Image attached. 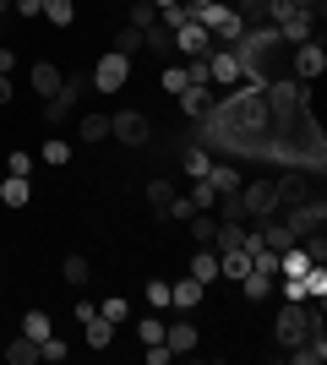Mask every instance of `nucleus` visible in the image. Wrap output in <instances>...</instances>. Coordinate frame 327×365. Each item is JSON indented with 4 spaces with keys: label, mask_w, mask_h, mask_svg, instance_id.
Instances as JSON below:
<instances>
[{
    "label": "nucleus",
    "mask_w": 327,
    "mask_h": 365,
    "mask_svg": "<svg viewBox=\"0 0 327 365\" xmlns=\"http://www.w3.org/2000/svg\"><path fill=\"white\" fill-rule=\"evenodd\" d=\"M316 327H322V311L311 300H284L279 322H273V338H279V349H295L300 338H311Z\"/></svg>",
    "instance_id": "f257e3e1"
},
{
    "label": "nucleus",
    "mask_w": 327,
    "mask_h": 365,
    "mask_svg": "<svg viewBox=\"0 0 327 365\" xmlns=\"http://www.w3.org/2000/svg\"><path fill=\"white\" fill-rule=\"evenodd\" d=\"M191 22H202L218 44H234V38L246 33V22H240V11H234L229 0H207V6H197V11H191Z\"/></svg>",
    "instance_id": "f03ea898"
},
{
    "label": "nucleus",
    "mask_w": 327,
    "mask_h": 365,
    "mask_svg": "<svg viewBox=\"0 0 327 365\" xmlns=\"http://www.w3.org/2000/svg\"><path fill=\"white\" fill-rule=\"evenodd\" d=\"M82 93H88V76H66L61 88L44 98V125L49 131H61L71 115H77V104H82Z\"/></svg>",
    "instance_id": "7ed1b4c3"
},
{
    "label": "nucleus",
    "mask_w": 327,
    "mask_h": 365,
    "mask_svg": "<svg viewBox=\"0 0 327 365\" xmlns=\"http://www.w3.org/2000/svg\"><path fill=\"white\" fill-rule=\"evenodd\" d=\"M240 207H246V218H273L279 213V180L273 175H256V180H240Z\"/></svg>",
    "instance_id": "20e7f679"
},
{
    "label": "nucleus",
    "mask_w": 327,
    "mask_h": 365,
    "mask_svg": "<svg viewBox=\"0 0 327 365\" xmlns=\"http://www.w3.org/2000/svg\"><path fill=\"white\" fill-rule=\"evenodd\" d=\"M125 82H131V61H125V55H115V49H109V55H98V66L88 71V88H98V93H120Z\"/></svg>",
    "instance_id": "39448f33"
},
{
    "label": "nucleus",
    "mask_w": 327,
    "mask_h": 365,
    "mask_svg": "<svg viewBox=\"0 0 327 365\" xmlns=\"http://www.w3.org/2000/svg\"><path fill=\"white\" fill-rule=\"evenodd\" d=\"M109 137L125 142V148H142V142L153 137V120L142 109H120V115H109Z\"/></svg>",
    "instance_id": "423d86ee"
},
{
    "label": "nucleus",
    "mask_w": 327,
    "mask_h": 365,
    "mask_svg": "<svg viewBox=\"0 0 327 365\" xmlns=\"http://www.w3.org/2000/svg\"><path fill=\"white\" fill-rule=\"evenodd\" d=\"M175 49H180L186 61H197V55H213L218 38L202 28V22H180V28H175Z\"/></svg>",
    "instance_id": "0eeeda50"
},
{
    "label": "nucleus",
    "mask_w": 327,
    "mask_h": 365,
    "mask_svg": "<svg viewBox=\"0 0 327 365\" xmlns=\"http://www.w3.org/2000/svg\"><path fill=\"white\" fill-rule=\"evenodd\" d=\"M327 71V49L322 44H295V82H316V76Z\"/></svg>",
    "instance_id": "6e6552de"
},
{
    "label": "nucleus",
    "mask_w": 327,
    "mask_h": 365,
    "mask_svg": "<svg viewBox=\"0 0 327 365\" xmlns=\"http://www.w3.org/2000/svg\"><path fill=\"white\" fill-rule=\"evenodd\" d=\"M207 76H213L218 88H240V82H246V76H240V61H234V49H229V44L207 55Z\"/></svg>",
    "instance_id": "1a4fd4ad"
},
{
    "label": "nucleus",
    "mask_w": 327,
    "mask_h": 365,
    "mask_svg": "<svg viewBox=\"0 0 327 365\" xmlns=\"http://www.w3.org/2000/svg\"><path fill=\"white\" fill-rule=\"evenodd\" d=\"M322 224H327V202L322 197H316V202H300L295 213H289V235H295V240H300V235H311V229H322Z\"/></svg>",
    "instance_id": "9d476101"
},
{
    "label": "nucleus",
    "mask_w": 327,
    "mask_h": 365,
    "mask_svg": "<svg viewBox=\"0 0 327 365\" xmlns=\"http://www.w3.org/2000/svg\"><path fill=\"white\" fill-rule=\"evenodd\" d=\"M246 273H251V251H246V245H229V251H218V278H234V284H240Z\"/></svg>",
    "instance_id": "9b49d317"
},
{
    "label": "nucleus",
    "mask_w": 327,
    "mask_h": 365,
    "mask_svg": "<svg viewBox=\"0 0 327 365\" xmlns=\"http://www.w3.org/2000/svg\"><path fill=\"white\" fill-rule=\"evenodd\" d=\"M33 202V185H28V175H6V180H0V207H28Z\"/></svg>",
    "instance_id": "f8f14e48"
},
{
    "label": "nucleus",
    "mask_w": 327,
    "mask_h": 365,
    "mask_svg": "<svg viewBox=\"0 0 327 365\" xmlns=\"http://www.w3.org/2000/svg\"><path fill=\"white\" fill-rule=\"evenodd\" d=\"M202 294H207V284H197V278H180V284H170V305L175 311H191V305H202Z\"/></svg>",
    "instance_id": "ddd939ff"
},
{
    "label": "nucleus",
    "mask_w": 327,
    "mask_h": 365,
    "mask_svg": "<svg viewBox=\"0 0 327 365\" xmlns=\"http://www.w3.org/2000/svg\"><path fill=\"white\" fill-rule=\"evenodd\" d=\"M289 360H295V365H322V360H327V338H322V327H316L311 338H300L295 349H289Z\"/></svg>",
    "instance_id": "4468645a"
},
{
    "label": "nucleus",
    "mask_w": 327,
    "mask_h": 365,
    "mask_svg": "<svg viewBox=\"0 0 327 365\" xmlns=\"http://www.w3.org/2000/svg\"><path fill=\"white\" fill-rule=\"evenodd\" d=\"M202 180L213 185L218 197H229V191H240V180H246V175H240L234 164H207V175H202Z\"/></svg>",
    "instance_id": "2eb2a0df"
},
{
    "label": "nucleus",
    "mask_w": 327,
    "mask_h": 365,
    "mask_svg": "<svg viewBox=\"0 0 327 365\" xmlns=\"http://www.w3.org/2000/svg\"><path fill=\"white\" fill-rule=\"evenodd\" d=\"M28 76H33V93H38V98H49V93H55V88L66 82V71H61L55 61H38V66H33Z\"/></svg>",
    "instance_id": "dca6fc26"
},
{
    "label": "nucleus",
    "mask_w": 327,
    "mask_h": 365,
    "mask_svg": "<svg viewBox=\"0 0 327 365\" xmlns=\"http://www.w3.org/2000/svg\"><path fill=\"white\" fill-rule=\"evenodd\" d=\"M82 333H88V349H109V344H115V322H104L93 311V317L82 322Z\"/></svg>",
    "instance_id": "f3484780"
},
{
    "label": "nucleus",
    "mask_w": 327,
    "mask_h": 365,
    "mask_svg": "<svg viewBox=\"0 0 327 365\" xmlns=\"http://www.w3.org/2000/svg\"><path fill=\"white\" fill-rule=\"evenodd\" d=\"M164 344H170L175 354H191L197 349V327H191V322H170V327H164Z\"/></svg>",
    "instance_id": "a211bd4d"
},
{
    "label": "nucleus",
    "mask_w": 327,
    "mask_h": 365,
    "mask_svg": "<svg viewBox=\"0 0 327 365\" xmlns=\"http://www.w3.org/2000/svg\"><path fill=\"white\" fill-rule=\"evenodd\" d=\"M191 278H197V284H218V251H197V257H191V267H186Z\"/></svg>",
    "instance_id": "6ab92c4d"
},
{
    "label": "nucleus",
    "mask_w": 327,
    "mask_h": 365,
    "mask_svg": "<svg viewBox=\"0 0 327 365\" xmlns=\"http://www.w3.org/2000/svg\"><path fill=\"white\" fill-rule=\"evenodd\" d=\"M104 137H109V115H82V120H77V142L98 148Z\"/></svg>",
    "instance_id": "aec40b11"
},
{
    "label": "nucleus",
    "mask_w": 327,
    "mask_h": 365,
    "mask_svg": "<svg viewBox=\"0 0 327 365\" xmlns=\"http://www.w3.org/2000/svg\"><path fill=\"white\" fill-rule=\"evenodd\" d=\"M71 153H77V148H71L66 137H49L44 148H38V158H44L49 169H66V164H71Z\"/></svg>",
    "instance_id": "412c9836"
},
{
    "label": "nucleus",
    "mask_w": 327,
    "mask_h": 365,
    "mask_svg": "<svg viewBox=\"0 0 327 365\" xmlns=\"http://www.w3.org/2000/svg\"><path fill=\"white\" fill-rule=\"evenodd\" d=\"M284 202H295V207H300V202H311V180H306V175L279 180V207H284Z\"/></svg>",
    "instance_id": "4be33fe9"
},
{
    "label": "nucleus",
    "mask_w": 327,
    "mask_h": 365,
    "mask_svg": "<svg viewBox=\"0 0 327 365\" xmlns=\"http://www.w3.org/2000/svg\"><path fill=\"white\" fill-rule=\"evenodd\" d=\"M180 109H186L191 120H202L207 109H213V93H207V88H186V93H180Z\"/></svg>",
    "instance_id": "5701e85b"
},
{
    "label": "nucleus",
    "mask_w": 327,
    "mask_h": 365,
    "mask_svg": "<svg viewBox=\"0 0 327 365\" xmlns=\"http://www.w3.org/2000/svg\"><path fill=\"white\" fill-rule=\"evenodd\" d=\"M240 289H246V300H267V294H273V273H262V267H251V273L240 278Z\"/></svg>",
    "instance_id": "b1692460"
},
{
    "label": "nucleus",
    "mask_w": 327,
    "mask_h": 365,
    "mask_svg": "<svg viewBox=\"0 0 327 365\" xmlns=\"http://www.w3.org/2000/svg\"><path fill=\"white\" fill-rule=\"evenodd\" d=\"M6 360H11V365H33V360H38V344H33L28 333H16L11 344H6Z\"/></svg>",
    "instance_id": "393cba45"
},
{
    "label": "nucleus",
    "mask_w": 327,
    "mask_h": 365,
    "mask_svg": "<svg viewBox=\"0 0 327 365\" xmlns=\"http://www.w3.org/2000/svg\"><path fill=\"white\" fill-rule=\"evenodd\" d=\"M186 229H191V240H197V245H213L218 213H191V218H186Z\"/></svg>",
    "instance_id": "a878e982"
},
{
    "label": "nucleus",
    "mask_w": 327,
    "mask_h": 365,
    "mask_svg": "<svg viewBox=\"0 0 327 365\" xmlns=\"http://www.w3.org/2000/svg\"><path fill=\"white\" fill-rule=\"evenodd\" d=\"M44 22H55V28H71V22H77V6H71V0H44Z\"/></svg>",
    "instance_id": "bb28decb"
},
{
    "label": "nucleus",
    "mask_w": 327,
    "mask_h": 365,
    "mask_svg": "<svg viewBox=\"0 0 327 365\" xmlns=\"http://www.w3.org/2000/svg\"><path fill=\"white\" fill-rule=\"evenodd\" d=\"M22 333H28V338H33V344H44V338H49V333H55V322H49V317H44V311H28V317H22Z\"/></svg>",
    "instance_id": "cd10ccee"
},
{
    "label": "nucleus",
    "mask_w": 327,
    "mask_h": 365,
    "mask_svg": "<svg viewBox=\"0 0 327 365\" xmlns=\"http://www.w3.org/2000/svg\"><path fill=\"white\" fill-rule=\"evenodd\" d=\"M175 202V185L170 180H147V207H153L158 218H164V207Z\"/></svg>",
    "instance_id": "c85d7f7f"
},
{
    "label": "nucleus",
    "mask_w": 327,
    "mask_h": 365,
    "mask_svg": "<svg viewBox=\"0 0 327 365\" xmlns=\"http://www.w3.org/2000/svg\"><path fill=\"white\" fill-rule=\"evenodd\" d=\"M115 55L137 61V55H142V33H137V28H120V33H115Z\"/></svg>",
    "instance_id": "c756f323"
},
{
    "label": "nucleus",
    "mask_w": 327,
    "mask_h": 365,
    "mask_svg": "<svg viewBox=\"0 0 327 365\" xmlns=\"http://www.w3.org/2000/svg\"><path fill=\"white\" fill-rule=\"evenodd\" d=\"M186 197H191V207H197V213H213L218 191H213V185H207V180H191V191H186Z\"/></svg>",
    "instance_id": "7c9ffc66"
},
{
    "label": "nucleus",
    "mask_w": 327,
    "mask_h": 365,
    "mask_svg": "<svg viewBox=\"0 0 327 365\" xmlns=\"http://www.w3.org/2000/svg\"><path fill=\"white\" fill-rule=\"evenodd\" d=\"M98 317H104V322H115V327H120V322H131V300H120V294H109V300L98 305Z\"/></svg>",
    "instance_id": "2f4dec72"
},
{
    "label": "nucleus",
    "mask_w": 327,
    "mask_h": 365,
    "mask_svg": "<svg viewBox=\"0 0 327 365\" xmlns=\"http://www.w3.org/2000/svg\"><path fill=\"white\" fill-rule=\"evenodd\" d=\"M153 22H158V6H153V0H131V28H153Z\"/></svg>",
    "instance_id": "473e14b6"
},
{
    "label": "nucleus",
    "mask_w": 327,
    "mask_h": 365,
    "mask_svg": "<svg viewBox=\"0 0 327 365\" xmlns=\"http://www.w3.org/2000/svg\"><path fill=\"white\" fill-rule=\"evenodd\" d=\"M207 164H213V158H207V148H186V180H202Z\"/></svg>",
    "instance_id": "72a5a7b5"
},
{
    "label": "nucleus",
    "mask_w": 327,
    "mask_h": 365,
    "mask_svg": "<svg viewBox=\"0 0 327 365\" xmlns=\"http://www.w3.org/2000/svg\"><path fill=\"white\" fill-rule=\"evenodd\" d=\"M61 273H66V284H77V289H82L93 267H88V257H66V267H61Z\"/></svg>",
    "instance_id": "f704fd0d"
},
{
    "label": "nucleus",
    "mask_w": 327,
    "mask_h": 365,
    "mask_svg": "<svg viewBox=\"0 0 327 365\" xmlns=\"http://www.w3.org/2000/svg\"><path fill=\"white\" fill-rule=\"evenodd\" d=\"M186 88H191V82H186V66H164V93H175V98H180Z\"/></svg>",
    "instance_id": "c9c22d12"
},
{
    "label": "nucleus",
    "mask_w": 327,
    "mask_h": 365,
    "mask_svg": "<svg viewBox=\"0 0 327 365\" xmlns=\"http://www.w3.org/2000/svg\"><path fill=\"white\" fill-rule=\"evenodd\" d=\"M137 338H142V344H164V322H158V317H142L137 322Z\"/></svg>",
    "instance_id": "e433bc0d"
},
{
    "label": "nucleus",
    "mask_w": 327,
    "mask_h": 365,
    "mask_svg": "<svg viewBox=\"0 0 327 365\" xmlns=\"http://www.w3.org/2000/svg\"><path fill=\"white\" fill-rule=\"evenodd\" d=\"M66 354H71V349H66V344H61V338H55V333H49L44 344H38V360H49V365H61Z\"/></svg>",
    "instance_id": "4c0bfd02"
},
{
    "label": "nucleus",
    "mask_w": 327,
    "mask_h": 365,
    "mask_svg": "<svg viewBox=\"0 0 327 365\" xmlns=\"http://www.w3.org/2000/svg\"><path fill=\"white\" fill-rule=\"evenodd\" d=\"M33 169V153L28 148H11V158H6V175H28Z\"/></svg>",
    "instance_id": "58836bf2"
},
{
    "label": "nucleus",
    "mask_w": 327,
    "mask_h": 365,
    "mask_svg": "<svg viewBox=\"0 0 327 365\" xmlns=\"http://www.w3.org/2000/svg\"><path fill=\"white\" fill-rule=\"evenodd\" d=\"M191 213H197V207H191V197H180V191H175V202L164 207V218H180V224H186Z\"/></svg>",
    "instance_id": "ea45409f"
},
{
    "label": "nucleus",
    "mask_w": 327,
    "mask_h": 365,
    "mask_svg": "<svg viewBox=\"0 0 327 365\" xmlns=\"http://www.w3.org/2000/svg\"><path fill=\"white\" fill-rule=\"evenodd\" d=\"M142 354H147V365H170V360H175L170 344H142Z\"/></svg>",
    "instance_id": "a19ab883"
},
{
    "label": "nucleus",
    "mask_w": 327,
    "mask_h": 365,
    "mask_svg": "<svg viewBox=\"0 0 327 365\" xmlns=\"http://www.w3.org/2000/svg\"><path fill=\"white\" fill-rule=\"evenodd\" d=\"M11 11H16V16H44V0H16Z\"/></svg>",
    "instance_id": "79ce46f5"
},
{
    "label": "nucleus",
    "mask_w": 327,
    "mask_h": 365,
    "mask_svg": "<svg viewBox=\"0 0 327 365\" xmlns=\"http://www.w3.org/2000/svg\"><path fill=\"white\" fill-rule=\"evenodd\" d=\"M147 305H170V284H147Z\"/></svg>",
    "instance_id": "37998d69"
},
{
    "label": "nucleus",
    "mask_w": 327,
    "mask_h": 365,
    "mask_svg": "<svg viewBox=\"0 0 327 365\" xmlns=\"http://www.w3.org/2000/svg\"><path fill=\"white\" fill-rule=\"evenodd\" d=\"M11 71H16V49L0 44V76H11Z\"/></svg>",
    "instance_id": "c03bdc74"
},
{
    "label": "nucleus",
    "mask_w": 327,
    "mask_h": 365,
    "mask_svg": "<svg viewBox=\"0 0 327 365\" xmlns=\"http://www.w3.org/2000/svg\"><path fill=\"white\" fill-rule=\"evenodd\" d=\"M295 6H300V11H311V16H322V11H327V0H295Z\"/></svg>",
    "instance_id": "a18cd8bd"
},
{
    "label": "nucleus",
    "mask_w": 327,
    "mask_h": 365,
    "mask_svg": "<svg viewBox=\"0 0 327 365\" xmlns=\"http://www.w3.org/2000/svg\"><path fill=\"white\" fill-rule=\"evenodd\" d=\"M0 104H11V76H0Z\"/></svg>",
    "instance_id": "49530a36"
},
{
    "label": "nucleus",
    "mask_w": 327,
    "mask_h": 365,
    "mask_svg": "<svg viewBox=\"0 0 327 365\" xmlns=\"http://www.w3.org/2000/svg\"><path fill=\"white\" fill-rule=\"evenodd\" d=\"M153 6H158V11H164V6H180V0H153Z\"/></svg>",
    "instance_id": "de8ad7c7"
},
{
    "label": "nucleus",
    "mask_w": 327,
    "mask_h": 365,
    "mask_svg": "<svg viewBox=\"0 0 327 365\" xmlns=\"http://www.w3.org/2000/svg\"><path fill=\"white\" fill-rule=\"evenodd\" d=\"M11 6H16V0H0V16H6V11H11Z\"/></svg>",
    "instance_id": "09e8293b"
},
{
    "label": "nucleus",
    "mask_w": 327,
    "mask_h": 365,
    "mask_svg": "<svg viewBox=\"0 0 327 365\" xmlns=\"http://www.w3.org/2000/svg\"><path fill=\"white\" fill-rule=\"evenodd\" d=\"M0 344H6V333H0Z\"/></svg>",
    "instance_id": "8fccbe9b"
}]
</instances>
